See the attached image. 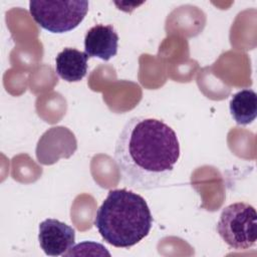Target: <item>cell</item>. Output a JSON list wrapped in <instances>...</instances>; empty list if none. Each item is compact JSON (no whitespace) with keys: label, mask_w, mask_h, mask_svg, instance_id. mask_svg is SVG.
<instances>
[{"label":"cell","mask_w":257,"mask_h":257,"mask_svg":"<svg viewBox=\"0 0 257 257\" xmlns=\"http://www.w3.org/2000/svg\"><path fill=\"white\" fill-rule=\"evenodd\" d=\"M175 131L165 121L145 116L130 118L114 147V161L123 184L138 190L161 187L180 159Z\"/></svg>","instance_id":"6da1fadb"},{"label":"cell","mask_w":257,"mask_h":257,"mask_svg":"<svg viewBox=\"0 0 257 257\" xmlns=\"http://www.w3.org/2000/svg\"><path fill=\"white\" fill-rule=\"evenodd\" d=\"M94 226L106 243L130 248L149 235L153 216L141 195L126 189L110 190L96 211Z\"/></svg>","instance_id":"7a4b0ae2"},{"label":"cell","mask_w":257,"mask_h":257,"mask_svg":"<svg viewBox=\"0 0 257 257\" xmlns=\"http://www.w3.org/2000/svg\"><path fill=\"white\" fill-rule=\"evenodd\" d=\"M217 233L225 243L236 250H246L257 241V213L255 208L244 202L225 207L216 226Z\"/></svg>","instance_id":"3957f363"},{"label":"cell","mask_w":257,"mask_h":257,"mask_svg":"<svg viewBox=\"0 0 257 257\" xmlns=\"http://www.w3.org/2000/svg\"><path fill=\"white\" fill-rule=\"evenodd\" d=\"M88 1H42L29 2V12L34 21L52 33H64L75 29L88 12Z\"/></svg>","instance_id":"277c9868"},{"label":"cell","mask_w":257,"mask_h":257,"mask_svg":"<svg viewBox=\"0 0 257 257\" xmlns=\"http://www.w3.org/2000/svg\"><path fill=\"white\" fill-rule=\"evenodd\" d=\"M38 240L48 256H60L75 244V230L57 219H45L39 224Z\"/></svg>","instance_id":"5b68a950"},{"label":"cell","mask_w":257,"mask_h":257,"mask_svg":"<svg viewBox=\"0 0 257 257\" xmlns=\"http://www.w3.org/2000/svg\"><path fill=\"white\" fill-rule=\"evenodd\" d=\"M118 34L112 25L96 24L84 36V50L88 57H97L104 61L116 55Z\"/></svg>","instance_id":"8992f818"},{"label":"cell","mask_w":257,"mask_h":257,"mask_svg":"<svg viewBox=\"0 0 257 257\" xmlns=\"http://www.w3.org/2000/svg\"><path fill=\"white\" fill-rule=\"evenodd\" d=\"M88 55L75 48L65 47L55 58V70L67 82L80 81L87 73Z\"/></svg>","instance_id":"52a82bcc"},{"label":"cell","mask_w":257,"mask_h":257,"mask_svg":"<svg viewBox=\"0 0 257 257\" xmlns=\"http://www.w3.org/2000/svg\"><path fill=\"white\" fill-rule=\"evenodd\" d=\"M230 113L239 125L252 123L257 116V94L253 89L245 88L236 92L229 104Z\"/></svg>","instance_id":"ba28073f"}]
</instances>
